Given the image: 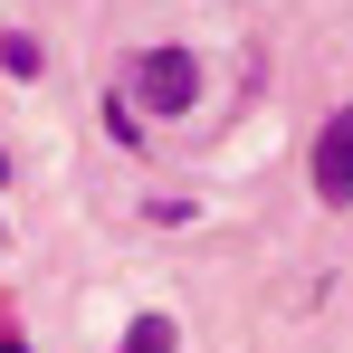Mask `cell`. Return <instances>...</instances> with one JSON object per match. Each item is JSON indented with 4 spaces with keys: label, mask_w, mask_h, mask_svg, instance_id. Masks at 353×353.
I'll return each mask as SVG.
<instances>
[{
    "label": "cell",
    "mask_w": 353,
    "mask_h": 353,
    "mask_svg": "<svg viewBox=\"0 0 353 353\" xmlns=\"http://www.w3.org/2000/svg\"><path fill=\"white\" fill-rule=\"evenodd\" d=\"M134 86H143L153 115H181V105L201 96V58H191V48H143V58H134Z\"/></svg>",
    "instance_id": "6da1fadb"
},
{
    "label": "cell",
    "mask_w": 353,
    "mask_h": 353,
    "mask_svg": "<svg viewBox=\"0 0 353 353\" xmlns=\"http://www.w3.org/2000/svg\"><path fill=\"white\" fill-rule=\"evenodd\" d=\"M315 191H325L334 210L353 201V105H334V115H325V134H315Z\"/></svg>",
    "instance_id": "7a4b0ae2"
},
{
    "label": "cell",
    "mask_w": 353,
    "mask_h": 353,
    "mask_svg": "<svg viewBox=\"0 0 353 353\" xmlns=\"http://www.w3.org/2000/svg\"><path fill=\"white\" fill-rule=\"evenodd\" d=\"M124 353H172V315H143V325L124 334Z\"/></svg>",
    "instance_id": "3957f363"
},
{
    "label": "cell",
    "mask_w": 353,
    "mask_h": 353,
    "mask_svg": "<svg viewBox=\"0 0 353 353\" xmlns=\"http://www.w3.org/2000/svg\"><path fill=\"white\" fill-rule=\"evenodd\" d=\"M0 67H10V77H39V39H19V29H10V39H0Z\"/></svg>",
    "instance_id": "277c9868"
},
{
    "label": "cell",
    "mask_w": 353,
    "mask_h": 353,
    "mask_svg": "<svg viewBox=\"0 0 353 353\" xmlns=\"http://www.w3.org/2000/svg\"><path fill=\"white\" fill-rule=\"evenodd\" d=\"M0 353H29V344H19V334H0Z\"/></svg>",
    "instance_id": "5b68a950"
},
{
    "label": "cell",
    "mask_w": 353,
    "mask_h": 353,
    "mask_svg": "<svg viewBox=\"0 0 353 353\" xmlns=\"http://www.w3.org/2000/svg\"><path fill=\"white\" fill-rule=\"evenodd\" d=\"M0 181H10V153H0Z\"/></svg>",
    "instance_id": "8992f818"
}]
</instances>
